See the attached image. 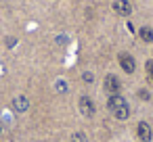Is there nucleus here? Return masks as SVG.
Wrapping results in <instances>:
<instances>
[{"label": "nucleus", "mask_w": 153, "mask_h": 142, "mask_svg": "<svg viewBox=\"0 0 153 142\" xmlns=\"http://www.w3.org/2000/svg\"><path fill=\"white\" fill-rule=\"evenodd\" d=\"M107 109H109L117 119H128V115H130V107H128V102H126L120 94H111V96H109Z\"/></svg>", "instance_id": "obj_1"}, {"label": "nucleus", "mask_w": 153, "mask_h": 142, "mask_svg": "<svg viewBox=\"0 0 153 142\" xmlns=\"http://www.w3.org/2000/svg\"><path fill=\"white\" fill-rule=\"evenodd\" d=\"M113 11L117 13V15H122V17H128L130 13H132V4H130V0H113Z\"/></svg>", "instance_id": "obj_2"}, {"label": "nucleus", "mask_w": 153, "mask_h": 142, "mask_svg": "<svg viewBox=\"0 0 153 142\" xmlns=\"http://www.w3.org/2000/svg\"><path fill=\"white\" fill-rule=\"evenodd\" d=\"M120 65H122V69H124L126 73H132V71L136 69L134 57H130V54H126V52H122V54H120Z\"/></svg>", "instance_id": "obj_3"}, {"label": "nucleus", "mask_w": 153, "mask_h": 142, "mask_svg": "<svg viewBox=\"0 0 153 142\" xmlns=\"http://www.w3.org/2000/svg\"><path fill=\"white\" fill-rule=\"evenodd\" d=\"M120 88H122L120 79H117L115 75H111V73H109V75L105 77V90H107L109 94H117V92H120Z\"/></svg>", "instance_id": "obj_4"}, {"label": "nucleus", "mask_w": 153, "mask_h": 142, "mask_svg": "<svg viewBox=\"0 0 153 142\" xmlns=\"http://www.w3.org/2000/svg\"><path fill=\"white\" fill-rule=\"evenodd\" d=\"M80 111H82L86 117H92V115H94V104H92V100H90L88 96H82V98H80Z\"/></svg>", "instance_id": "obj_5"}, {"label": "nucleus", "mask_w": 153, "mask_h": 142, "mask_svg": "<svg viewBox=\"0 0 153 142\" xmlns=\"http://www.w3.org/2000/svg\"><path fill=\"white\" fill-rule=\"evenodd\" d=\"M136 134H138L140 142H151V127H149L145 121H140V123L136 125Z\"/></svg>", "instance_id": "obj_6"}, {"label": "nucleus", "mask_w": 153, "mask_h": 142, "mask_svg": "<svg viewBox=\"0 0 153 142\" xmlns=\"http://www.w3.org/2000/svg\"><path fill=\"white\" fill-rule=\"evenodd\" d=\"M13 107H15L17 111H27L30 102H27V98H25V96H17V98L13 100Z\"/></svg>", "instance_id": "obj_7"}, {"label": "nucleus", "mask_w": 153, "mask_h": 142, "mask_svg": "<svg viewBox=\"0 0 153 142\" xmlns=\"http://www.w3.org/2000/svg\"><path fill=\"white\" fill-rule=\"evenodd\" d=\"M140 38H143V42H153V29L151 27H140Z\"/></svg>", "instance_id": "obj_8"}, {"label": "nucleus", "mask_w": 153, "mask_h": 142, "mask_svg": "<svg viewBox=\"0 0 153 142\" xmlns=\"http://www.w3.org/2000/svg\"><path fill=\"white\" fill-rule=\"evenodd\" d=\"M145 69H147V75H149V79L153 82V61H147V65H145Z\"/></svg>", "instance_id": "obj_9"}, {"label": "nucleus", "mask_w": 153, "mask_h": 142, "mask_svg": "<svg viewBox=\"0 0 153 142\" xmlns=\"http://www.w3.org/2000/svg\"><path fill=\"white\" fill-rule=\"evenodd\" d=\"M71 142H86V138H84L82 134H74V138H71Z\"/></svg>", "instance_id": "obj_10"}, {"label": "nucleus", "mask_w": 153, "mask_h": 142, "mask_svg": "<svg viewBox=\"0 0 153 142\" xmlns=\"http://www.w3.org/2000/svg\"><path fill=\"white\" fill-rule=\"evenodd\" d=\"M57 90H59V92H65V82H63V79L57 82Z\"/></svg>", "instance_id": "obj_11"}, {"label": "nucleus", "mask_w": 153, "mask_h": 142, "mask_svg": "<svg viewBox=\"0 0 153 142\" xmlns=\"http://www.w3.org/2000/svg\"><path fill=\"white\" fill-rule=\"evenodd\" d=\"M138 94H140V98H143V100H147V98H149V92H147V90H140Z\"/></svg>", "instance_id": "obj_12"}, {"label": "nucleus", "mask_w": 153, "mask_h": 142, "mask_svg": "<svg viewBox=\"0 0 153 142\" xmlns=\"http://www.w3.org/2000/svg\"><path fill=\"white\" fill-rule=\"evenodd\" d=\"M84 79L86 82H92V73H84Z\"/></svg>", "instance_id": "obj_13"}, {"label": "nucleus", "mask_w": 153, "mask_h": 142, "mask_svg": "<svg viewBox=\"0 0 153 142\" xmlns=\"http://www.w3.org/2000/svg\"><path fill=\"white\" fill-rule=\"evenodd\" d=\"M0 132H2V127H0Z\"/></svg>", "instance_id": "obj_14"}]
</instances>
